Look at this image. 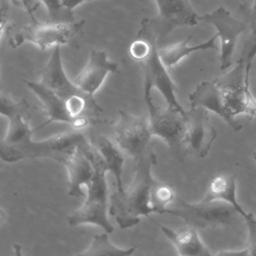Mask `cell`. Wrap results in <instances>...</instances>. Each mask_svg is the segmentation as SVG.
<instances>
[{"label":"cell","instance_id":"obj_22","mask_svg":"<svg viewBox=\"0 0 256 256\" xmlns=\"http://www.w3.org/2000/svg\"><path fill=\"white\" fill-rule=\"evenodd\" d=\"M250 25V35L242 49L241 55L238 60H240L245 69V79L247 84H249V74L252 67L254 57L256 56V20L249 23Z\"/></svg>","mask_w":256,"mask_h":256},{"label":"cell","instance_id":"obj_12","mask_svg":"<svg viewBox=\"0 0 256 256\" xmlns=\"http://www.w3.org/2000/svg\"><path fill=\"white\" fill-rule=\"evenodd\" d=\"M117 72L118 65L108 59L105 51L93 49L85 67L73 81L83 92L93 96L102 86L108 74Z\"/></svg>","mask_w":256,"mask_h":256},{"label":"cell","instance_id":"obj_11","mask_svg":"<svg viewBox=\"0 0 256 256\" xmlns=\"http://www.w3.org/2000/svg\"><path fill=\"white\" fill-rule=\"evenodd\" d=\"M139 64L144 71V83L149 84L152 88H156L162 94L168 108L186 114V111L176 98L177 86L172 81L168 69L159 56L157 39L153 41L148 56Z\"/></svg>","mask_w":256,"mask_h":256},{"label":"cell","instance_id":"obj_20","mask_svg":"<svg viewBox=\"0 0 256 256\" xmlns=\"http://www.w3.org/2000/svg\"><path fill=\"white\" fill-rule=\"evenodd\" d=\"M108 232L95 235L92 239L91 244L82 252L78 253L77 255H118V256H129L132 255L135 250L136 246H132L129 248H121L114 245L108 236Z\"/></svg>","mask_w":256,"mask_h":256},{"label":"cell","instance_id":"obj_14","mask_svg":"<svg viewBox=\"0 0 256 256\" xmlns=\"http://www.w3.org/2000/svg\"><path fill=\"white\" fill-rule=\"evenodd\" d=\"M86 144L77 146L63 164L67 170L68 194L70 196L83 197L85 195L83 187L87 189L94 175L93 164L84 150Z\"/></svg>","mask_w":256,"mask_h":256},{"label":"cell","instance_id":"obj_13","mask_svg":"<svg viewBox=\"0 0 256 256\" xmlns=\"http://www.w3.org/2000/svg\"><path fill=\"white\" fill-rule=\"evenodd\" d=\"M189 102L191 107H203L216 113L234 131L242 129V125L229 115L224 102L222 88L217 79L203 81L198 84L194 91L189 94Z\"/></svg>","mask_w":256,"mask_h":256},{"label":"cell","instance_id":"obj_2","mask_svg":"<svg viewBox=\"0 0 256 256\" xmlns=\"http://www.w3.org/2000/svg\"><path fill=\"white\" fill-rule=\"evenodd\" d=\"M156 156L150 151L144 158L134 162V176L130 186L123 193L118 191L110 195L109 215L114 217L121 229L131 228L140 222L141 216L154 212L151 203V191L154 183L152 167Z\"/></svg>","mask_w":256,"mask_h":256},{"label":"cell","instance_id":"obj_8","mask_svg":"<svg viewBox=\"0 0 256 256\" xmlns=\"http://www.w3.org/2000/svg\"><path fill=\"white\" fill-rule=\"evenodd\" d=\"M209 111L203 107H191L186 111L183 149L185 155L203 158L209 153L217 136L210 122Z\"/></svg>","mask_w":256,"mask_h":256},{"label":"cell","instance_id":"obj_3","mask_svg":"<svg viewBox=\"0 0 256 256\" xmlns=\"http://www.w3.org/2000/svg\"><path fill=\"white\" fill-rule=\"evenodd\" d=\"M84 150L93 164L94 175L90 185L87 187L86 200L80 208L71 213L68 218L70 226L91 224L99 226L109 234L114 231V227L109 221V200L106 173L109 167L104 158L89 142L84 145Z\"/></svg>","mask_w":256,"mask_h":256},{"label":"cell","instance_id":"obj_1","mask_svg":"<svg viewBox=\"0 0 256 256\" xmlns=\"http://www.w3.org/2000/svg\"><path fill=\"white\" fill-rule=\"evenodd\" d=\"M0 113L9 121L0 147V157L7 163L51 158L64 164L77 146L89 140L85 130L73 129L42 141H34L32 135L35 130L30 125L32 109L25 99L16 102L9 95L1 94Z\"/></svg>","mask_w":256,"mask_h":256},{"label":"cell","instance_id":"obj_4","mask_svg":"<svg viewBox=\"0 0 256 256\" xmlns=\"http://www.w3.org/2000/svg\"><path fill=\"white\" fill-rule=\"evenodd\" d=\"M165 214L181 218L188 226L195 228H228L238 221L240 214L230 204L220 201L189 203L176 198Z\"/></svg>","mask_w":256,"mask_h":256},{"label":"cell","instance_id":"obj_6","mask_svg":"<svg viewBox=\"0 0 256 256\" xmlns=\"http://www.w3.org/2000/svg\"><path fill=\"white\" fill-rule=\"evenodd\" d=\"M152 89L149 84L144 83V101L149 112L148 120L152 135L161 138L177 157L182 158L185 156L183 136L186 114L168 107L156 106L152 98Z\"/></svg>","mask_w":256,"mask_h":256},{"label":"cell","instance_id":"obj_15","mask_svg":"<svg viewBox=\"0 0 256 256\" xmlns=\"http://www.w3.org/2000/svg\"><path fill=\"white\" fill-rule=\"evenodd\" d=\"M24 83L36 95L40 108L47 117V120L40 127H44L52 122H64L73 127L74 120L68 114L65 101L62 98L40 81L24 80Z\"/></svg>","mask_w":256,"mask_h":256},{"label":"cell","instance_id":"obj_27","mask_svg":"<svg viewBox=\"0 0 256 256\" xmlns=\"http://www.w3.org/2000/svg\"><path fill=\"white\" fill-rule=\"evenodd\" d=\"M247 14H248L249 23L256 20V0H253L252 6L247 9Z\"/></svg>","mask_w":256,"mask_h":256},{"label":"cell","instance_id":"obj_21","mask_svg":"<svg viewBox=\"0 0 256 256\" xmlns=\"http://www.w3.org/2000/svg\"><path fill=\"white\" fill-rule=\"evenodd\" d=\"M176 198V194L172 187L159 183L156 180L154 181L151 191V203L155 213L165 214L168 205L172 204Z\"/></svg>","mask_w":256,"mask_h":256},{"label":"cell","instance_id":"obj_5","mask_svg":"<svg viewBox=\"0 0 256 256\" xmlns=\"http://www.w3.org/2000/svg\"><path fill=\"white\" fill-rule=\"evenodd\" d=\"M84 20L71 22H47L37 20L23 27L9 40L11 48H16L25 42L38 46L41 50L51 47L72 44L82 31Z\"/></svg>","mask_w":256,"mask_h":256},{"label":"cell","instance_id":"obj_26","mask_svg":"<svg viewBox=\"0 0 256 256\" xmlns=\"http://www.w3.org/2000/svg\"><path fill=\"white\" fill-rule=\"evenodd\" d=\"M85 1L87 0H62V4L66 9H68L69 11H72L74 8L84 3Z\"/></svg>","mask_w":256,"mask_h":256},{"label":"cell","instance_id":"obj_19","mask_svg":"<svg viewBox=\"0 0 256 256\" xmlns=\"http://www.w3.org/2000/svg\"><path fill=\"white\" fill-rule=\"evenodd\" d=\"M90 143L96 148V150L104 158L106 164L109 167V172H111L117 184V190L120 193L124 192L123 182H122V172L125 155L120 150V148L115 144L112 138L106 136L90 137Z\"/></svg>","mask_w":256,"mask_h":256},{"label":"cell","instance_id":"obj_18","mask_svg":"<svg viewBox=\"0 0 256 256\" xmlns=\"http://www.w3.org/2000/svg\"><path fill=\"white\" fill-rule=\"evenodd\" d=\"M191 39V36H188L184 40L174 43L171 45H167L164 47H158V53L159 56L163 62V64L166 66V68L172 69L175 67L181 60L189 56L190 54L202 51V50H217L218 46L216 43V40L218 39L217 34L213 35L211 38L206 40L205 42L196 44V45H189V41Z\"/></svg>","mask_w":256,"mask_h":256},{"label":"cell","instance_id":"obj_16","mask_svg":"<svg viewBox=\"0 0 256 256\" xmlns=\"http://www.w3.org/2000/svg\"><path fill=\"white\" fill-rule=\"evenodd\" d=\"M161 231L175 247L180 256H209L211 252L202 242L197 228L188 226L187 229L174 230L161 226Z\"/></svg>","mask_w":256,"mask_h":256},{"label":"cell","instance_id":"obj_17","mask_svg":"<svg viewBox=\"0 0 256 256\" xmlns=\"http://www.w3.org/2000/svg\"><path fill=\"white\" fill-rule=\"evenodd\" d=\"M204 201L220 200L224 201L235 208L240 216L247 221L252 213H247L239 204L236 194V176L235 175H218L209 183L207 192L202 199Z\"/></svg>","mask_w":256,"mask_h":256},{"label":"cell","instance_id":"obj_24","mask_svg":"<svg viewBox=\"0 0 256 256\" xmlns=\"http://www.w3.org/2000/svg\"><path fill=\"white\" fill-rule=\"evenodd\" d=\"M245 222L248 228V240L245 250L247 255H256V216L251 214L250 218Z\"/></svg>","mask_w":256,"mask_h":256},{"label":"cell","instance_id":"obj_25","mask_svg":"<svg viewBox=\"0 0 256 256\" xmlns=\"http://www.w3.org/2000/svg\"><path fill=\"white\" fill-rule=\"evenodd\" d=\"M10 1L12 4L25 9L30 15L32 21L36 20V18L34 17V12L38 7V4H39L38 1H35V0H10Z\"/></svg>","mask_w":256,"mask_h":256},{"label":"cell","instance_id":"obj_23","mask_svg":"<svg viewBox=\"0 0 256 256\" xmlns=\"http://www.w3.org/2000/svg\"><path fill=\"white\" fill-rule=\"evenodd\" d=\"M47 9L48 19L50 22H71L73 20L72 11L66 9L62 0H38Z\"/></svg>","mask_w":256,"mask_h":256},{"label":"cell","instance_id":"obj_28","mask_svg":"<svg viewBox=\"0 0 256 256\" xmlns=\"http://www.w3.org/2000/svg\"><path fill=\"white\" fill-rule=\"evenodd\" d=\"M253 158H254V160L256 161V151H255V153L253 154Z\"/></svg>","mask_w":256,"mask_h":256},{"label":"cell","instance_id":"obj_7","mask_svg":"<svg viewBox=\"0 0 256 256\" xmlns=\"http://www.w3.org/2000/svg\"><path fill=\"white\" fill-rule=\"evenodd\" d=\"M152 136L148 118L119 110V118L113 126L111 138L124 155L133 160V163L152 151L150 146Z\"/></svg>","mask_w":256,"mask_h":256},{"label":"cell","instance_id":"obj_10","mask_svg":"<svg viewBox=\"0 0 256 256\" xmlns=\"http://www.w3.org/2000/svg\"><path fill=\"white\" fill-rule=\"evenodd\" d=\"M155 1L158 7V15L150 19V24L158 42L177 27L194 26L200 22L199 15L187 0Z\"/></svg>","mask_w":256,"mask_h":256},{"label":"cell","instance_id":"obj_9","mask_svg":"<svg viewBox=\"0 0 256 256\" xmlns=\"http://www.w3.org/2000/svg\"><path fill=\"white\" fill-rule=\"evenodd\" d=\"M199 21L213 25L220 42V69L225 71L233 61V55L239 36L245 31L246 24L234 18L224 7L199 16Z\"/></svg>","mask_w":256,"mask_h":256}]
</instances>
